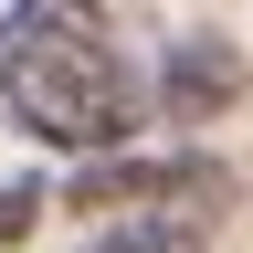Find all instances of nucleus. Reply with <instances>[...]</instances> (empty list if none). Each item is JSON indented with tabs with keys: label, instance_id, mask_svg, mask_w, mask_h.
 <instances>
[{
	"label": "nucleus",
	"instance_id": "nucleus-1",
	"mask_svg": "<svg viewBox=\"0 0 253 253\" xmlns=\"http://www.w3.org/2000/svg\"><path fill=\"white\" fill-rule=\"evenodd\" d=\"M0 106L63 158H106L137 137V74L106 32V0H32L0 42Z\"/></svg>",
	"mask_w": 253,
	"mask_h": 253
},
{
	"label": "nucleus",
	"instance_id": "nucleus-2",
	"mask_svg": "<svg viewBox=\"0 0 253 253\" xmlns=\"http://www.w3.org/2000/svg\"><path fill=\"white\" fill-rule=\"evenodd\" d=\"M63 201H74V211H126V201H232V179H221L211 158H126V148H106L95 169H74Z\"/></svg>",
	"mask_w": 253,
	"mask_h": 253
},
{
	"label": "nucleus",
	"instance_id": "nucleus-3",
	"mask_svg": "<svg viewBox=\"0 0 253 253\" xmlns=\"http://www.w3.org/2000/svg\"><path fill=\"white\" fill-rule=\"evenodd\" d=\"M158 95H169V126H211V116H232L253 95V63H243V42H221V32H179L169 63H158Z\"/></svg>",
	"mask_w": 253,
	"mask_h": 253
},
{
	"label": "nucleus",
	"instance_id": "nucleus-4",
	"mask_svg": "<svg viewBox=\"0 0 253 253\" xmlns=\"http://www.w3.org/2000/svg\"><path fill=\"white\" fill-rule=\"evenodd\" d=\"M74 253H211V201H126Z\"/></svg>",
	"mask_w": 253,
	"mask_h": 253
},
{
	"label": "nucleus",
	"instance_id": "nucleus-5",
	"mask_svg": "<svg viewBox=\"0 0 253 253\" xmlns=\"http://www.w3.org/2000/svg\"><path fill=\"white\" fill-rule=\"evenodd\" d=\"M32 211H42V190H32V179H0V243H21Z\"/></svg>",
	"mask_w": 253,
	"mask_h": 253
},
{
	"label": "nucleus",
	"instance_id": "nucleus-6",
	"mask_svg": "<svg viewBox=\"0 0 253 253\" xmlns=\"http://www.w3.org/2000/svg\"><path fill=\"white\" fill-rule=\"evenodd\" d=\"M21 11H32V0H0V42H11V21H21Z\"/></svg>",
	"mask_w": 253,
	"mask_h": 253
}]
</instances>
